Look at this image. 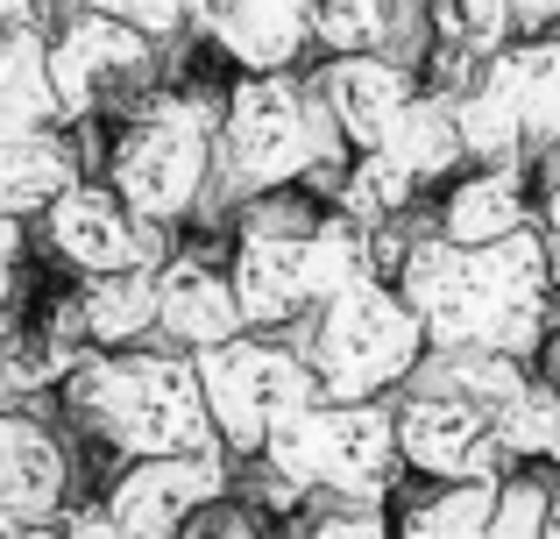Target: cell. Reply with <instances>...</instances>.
Segmentation results:
<instances>
[{"label": "cell", "instance_id": "obj_1", "mask_svg": "<svg viewBox=\"0 0 560 539\" xmlns=\"http://www.w3.org/2000/svg\"><path fill=\"white\" fill-rule=\"evenodd\" d=\"M390 284L411 305L425 348H476V355H511L525 370H539L547 341L560 333L553 249L539 227L490 242V249H454V242L425 235L419 221Z\"/></svg>", "mask_w": 560, "mask_h": 539}, {"label": "cell", "instance_id": "obj_2", "mask_svg": "<svg viewBox=\"0 0 560 539\" xmlns=\"http://www.w3.org/2000/svg\"><path fill=\"white\" fill-rule=\"evenodd\" d=\"M348 171V142L319 93L313 65L305 71H234L220 99V136H213V185L191 221V235H228L234 207L262 192H313L334 199Z\"/></svg>", "mask_w": 560, "mask_h": 539}, {"label": "cell", "instance_id": "obj_3", "mask_svg": "<svg viewBox=\"0 0 560 539\" xmlns=\"http://www.w3.org/2000/svg\"><path fill=\"white\" fill-rule=\"evenodd\" d=\"M220 99H228V79H213V57L199 50V65L178 57L171 79L150 85L142 99H128L114 121L79 128L85 150H93V178L136 221L164 227V235H191L206 185H213Z\"/></svg>", "mask_w": 560, "mask_h": 539}, {"label": "cell", "instance_id": "obj_4", "mask_svg": "<svg viewBox=\"0 0 560 539\" xmlns=\"http://www.w3.org/2000/svg\"><path fill=\"white\" fill-rule=\"evenodd\" d=\"M57 426L79 441L85 469L107 476L121 461H171L206 455L213 419H206L199 370L178 348H114V355H79L57 384Z\"/></svg>", "mask_w": 560, "mask_h": 539}, {"label": "cell", "instance_id": "obj_5", "mask_svg": "<svg viewBox=\"0 0 560 539\" xmlns=\"http://www.w3.org/2000/svg\"><path fill=\"white\" fill-rule=\"evenodd\" d=\"M405 490V461H397L390 433V398L383 405H305L256 461L234 469V497L262 518V526H291V518L319 512V504H348V512H390Z\"/></svg>", "mask_w": 560, "mask_h": 539}, {"label": "cell", "instance_id": "obj_6", "mask_svg": "<svg viewBox=\"0 0 560 539\" xmlns=\"http://www.w3.org/2000/svg\"><path fill=\"white\" fill-rule=\"evenodd\" d=\"M284 341L299 348V362L313 370L327 405H383L405 390V376L419 370L425 333L411 319V305L397 298L390 277H362V284L334 291L327 305L284 327Z\"/></svg>", "mask_w": 560, "mask_h": 539}, {"label": "cell", "instance_id": "obj_7", "mask_svg": "<svg viewBox=\"0 0 560 539\" xmlns=\"http://www.w3.org/2000/svg\"><path fill=\"white\" fill-rule=\"evenodd\" d=\"M468 164H518L533 171L560 142V28L518 36L497 57H482L447 93Z\"/></svg>", "mask_w": 560, "mask_h": 539}, {"label": "cell", "instance_id": "obj_8", "mask_svg": "<svg viewBox=\"0 0 560 539\" xmlns=\"http://www.w3.org/2000/svg\"><path fill=\"white\" fill-rule=\"evenodd\" d=\"M43 65H50V93H57V121L65 128H100L142 99L150 85L171 79L178 57L164 43H150L128 14L107 8H65L43 28Z\"/></svg>", "mask_w": 560, "mask_h": 539}, {"label": "cell", "instance_id": "obj_9", "mask_svg": "<svg viewBox=\"0 0 560 539\" xmlns=\"http://www.w3.org/2000/svg\"><path fill=\"white\" fill-rule=\"evenodd\" d=\"M191 370H199V390H206L213 441L234 469L256 461L305 405H319L313 370L299 362V348L284 333H234V341L191 355Z\"/></svg>", "mask_w": 560, "mask_h": 539}, {"label": "cell", "instance_id": "obj_10", "mask_svg": "<svg viewBox=\"0 0 560 539\" xmlns=\"http://www.w3.org/2000/svg\"><path fill=\"white\" fill-rule=\"evenodd\" d=\"M234 497V461L220 447L171 461H121L93 476L65 512V539H178L206 504Z\"/></svg>", "mask_w": 560, "mask_h": 539}, {"label": "cell", "instance_id": "obj_11", "mask_svg": "<svg viewBox=\"0 0 560 539\" xmlns=\"http://www.w3.org/2000/svg\"><path fill=\"white\" fill-rule=\"evenodd\" d=\"M28 242H36V263L50 270L57 284H71V277H114V270H156L178 249V235L136 221L93 171H85L79 185H65V192L28 221Z\"/></svg>", "mask_w": 560, "mask_h": 539}, {"label": "cell", "instance_id": "obj_12", "mask_svg": "<svg viewBox=\"0 0 560 539\" xmlns=\"http://www.w3.org/2000/svg\"><path fill=\"white\" fill-rule=\"evenodd\" d=\"M390 433H397L405 483H504V476H518L497 447L490 412L419 370L390 398Z\"/></svg>", "mask_w": 560, "mask_h": 539}, {"label": "cell", "instance_id": "obj_13", "mask_svg": "<svg viewBox=\"0 0 560 539\" xmlns=\"http://www.w3.org/2000/svg\"><path fill=\"white\" fill-rule=\"evenodd\" d=\"M547 469L504 483H405L390 497V539H547Z\"/></svg>", "mask_w": 560, "mask_h": 539}, {"label": "cell", "instance_id": "obj_14", "mask_svg": "<svg viewBox=\"0 0 560 539\" xmlns=\"http://www.w3.org/2000/svg\"><path fill=\"white\" fill-rule=\"evenodd\" d=\"M93 483L79 441L57 426V412H8L0 405V532L65 526L79 490Z\"/></svg>", "mask_w": 560, "mask_h": 539}, {"label": "cell", "instance_id": "obj_15", "mask_svg": "<svg viewBox=\"0 0 560 539\" xmlns=\"http://www.w3.org/2000/svg\"><path fill=\"white\" fill-rule=\"evenodd\" d=\"M234 333L248 327L228 284V235H178V249L156 263V348L206 355Z\"/></svg>", "mask_w": 560, "mask_h": 539}, {"label": "cell", "instance_id": "obj_16", "mask_svg": "<svg viewBox=\"0 0 560 539\" xmlns=\"http://www.w3.org/2000/svg\"><path fill=\"white\" fill-rule=\"evenodd\" d=\"M525 227L539 221H533V171L518 164H468L425 207V235L454 242V249H490V242H511Z\"/></svg>", "mask_w": 560, "mask_h": 539}, {"label": "cell", "instance_id": "obj_17", "mask_svg": "<svg viewBox=\"0 0 560 539\" xmlns=\"http://www.w3.org/2000/svg\"><path fill=\"white\" fill-rule=\"evenodd\" d=\"M319 0H220L199 50L234 71H305Z\"/></svg>", "mask_w": 560, "mask_h": 539}, {"label": "cell", "instance_id": "obj_18", "mask_svg": "<svg viewBox=\"0 0 560 539\" xmlns=\"http://www.w3.org/2000/svg\"><path fill=\"white\" fill-rule=\"evenodd\" d=\"M93 171V150H85L79 128H36L22 142H0V221H36L65 185H79Z\"/></svg>", "mask_w": 560, "mask_h": 539}, {"label": "cell", "instance_id": "obj_19", "mask_svg": "<svg viewBox=\"0 0 560 539\" xmlns=\"http://www.w3.org/2000/svg\"><path fill=\"white\" fill-rule=\"evenodd\" d=\"M43 28H0V142H22L36 128H57V93H50V65H43Z\"/></svg>", "mask_w": 560, "mask_h": 539}, {"label": "cell", "instance_id": "obj_20", "mask_svg": "<svg viewBox=\"0 0 560 539\" xmlns=\"http://www.w3.org/2000/svg\"><path fill=\"white\" fill-rule=\"evenodd\" d=\"M213 8H220V0H128L121 14H128V22H136L150 43H164L171 57H185V50H199V43H206Z\"/></svg>", "mask_w": 560, "mask_h": 539}, {"label": "cell", "instance_id": "obj_21", "mask_svg": "<svg viewBox=\"0 0 560 539\" xmlns=\"http://www.w3.org/2000/svg\"><path fill=\"white\" fill-rule=\"evenodd\" d=\"M270 539H390V512H348V504H319V512L270 526Z\"/></svg>", "mask_w": 560, "mask_h": 539}, {"label": "cell", "instance_id": "obj_22", "mask_svg": "<svg viewBox=\"0 0 560 539\" xmlns=\"http://www.w3.org/2000/svg\"><path fill=\"white\" fill-rule=\"evenodd\" d=\"M28 263H36L28 227L0 221V313H22V305H28Z\"/></svg>", "mask_w": 560, "mask_h": 539}, {"label": "cell", "instance_id": "obj_23", "mask_svg": "<svg viewBox=\"0 0 560 539\" xmlns=\"http://www.w3.org/2000/svg\"><path fill=\"white\" fill-rule=\"evenodd\" d=\"M178 539H270V526H262L242 497H220V504H206V512L191 518Z\"/></svg>", "mask_w": 560, "mask_h": 539}, {"label": "cell", "instance_id": "obj_24", "mask_svg": "<svg viewBox=\"0 0 560 539\" xmlns=\"http://www.w3.org/2000/svg\"><path fill=\"white\" fill-rule=\"evenodd\" d=\"M0 539H65L57 526H28V532H0Z\"/></svg>", "mask_w": 560, "mask_h": 539}, {"label": "cell", "instance_id": "obj_25", "mask_svg": "<svg viewBox=\"0 0 560 539\" xmlns=\"http://www.w3.org/2000/svg\"><path fill=\"white\" fill-rule=\"evenodd\" d=\"M547 539H560V483H553V504H547Z\"/></svg>", "mask_w": 560, "mask_h": 539}, {"label": "cell", "instance_id": "obj_26", "mask_svg": "<svg viewBox=\"0 0 560 539\" xmlns=\"http://www.w3.org/2000/svg\"><path fill=\"white\" fill-rule=\"evenodd\" d=\"M8 333H14V313H0V355H8Z\"/></svg>", "mask_w": 560, "mask_h": 539}, {"label": "cell", "instance_id": "obj_27", "mask_svg": "<svg viewBox=\"0 0 560 539\" xmlns=\"http://www.w3.org/2000/svg\"><path fill=\"white\" fill-rule=\"evenodd\" d=\"M547 476H553V483H560V447H553V461H547Z\"/></svg>", "mask_w": 560, "mask_h": 539}, {"label": "cell", "instance_id": "obj_28", "mask_svg": "<svg viewBox=\"0 0 560 539\" xmlns=\"http://www.w3.org/2000/svg\"><path fill=\"white\" fill-rule=\"evenodd\" d=\"M553 291H560V263H553Z\"/></svg>", "mask_w": 560, "mask_h": 539}]
</instances>
